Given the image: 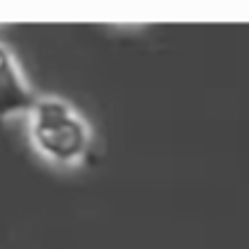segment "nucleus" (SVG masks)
I'll use <instances>...</instances> for the list:
<instances>
[{
    "instance_id": "1",
    "label": "nucleus",
    "mask_w": 249,
    "mask_h": 249,
    "mask_svg": "<svg viewBox=\"0 0 249 249\" xmlns=\"http://www.w3.org/2000/svg\"><path fill=\"white\" fill-rule=\"evenodd\" d=\"M29 116V138L41 158L58 167L83 165L92 133L83 114L61 97H39Z\"/></svg>"
},
{
    "instance_id": "2",
    "label": "nucleus",
    "mask_w": 249,
    "mask_h": 249,
    "mask_svg": "<svg viewBox=\"0 0 249 249\" xmlns=\"http://www.w3.org/2000/svg\"><path fill=\"white\" fill-rule=\"evenodd\" d=\"M39 94L22 73L15 53L0 41V124L17 114H29Z\"/></svg>"
}]
</instances>
